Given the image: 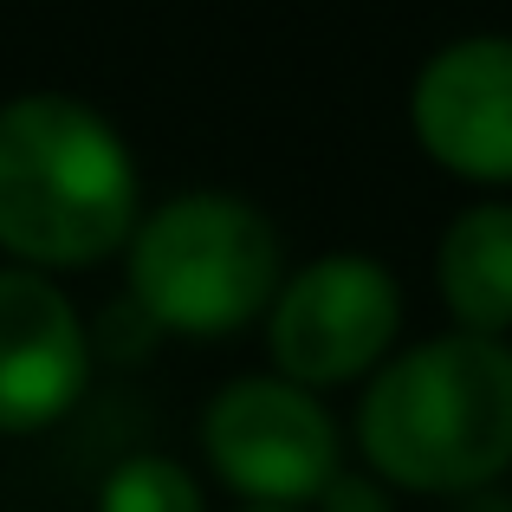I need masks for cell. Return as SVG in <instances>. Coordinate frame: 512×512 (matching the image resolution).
I'll return each instance as SVG.
<instances>
[{"mask_svg": "<svg viewBox=\"0 0 512 512\" xmlns=\"http://www.w3.org/2000/svg\"><path fill=\"white\" fill-rule=\"evenodd\" d=\"M143 175L124 130L72 91L0 104V253L33 273H78L130 247Z\"/></svg>", "mask_w": 512, "mask_h": 512, "instance_id": "obj_1", "label": "cell"}, {"mask_svg": "<svg viewBox=\"0 0 512 512\" xmlns=\"http://www.w3.org/2000/svg\"><path fill=\"white\" fill-rule=\"evenodd\" d=\"M363 474L389 493L467 500L512 467V344L441 331L383 363L357 396Z\"/></svg>", "mask_w": 512, "mask_h": 512, "instance_id": "obj_2", "label": "cell"}, {"mask_svg": "<svg viewBox=\"0 0 512 512\" xmlns=\"http://www.w3.org/2000/svg\"><path fill=\"white\" fill-rule=\"evenodd\" d=\"M130 305L169 338H234L260 325L286 279V247L260 201L227 188H182L143 208L124 247Z\"/></svg>", "mask_w": 512, "mask_h": 512, "instance_id": "obj_3", "label": "cell"}, {"mask_svg": "<svg viewBox=\"0 0 512 512\" xmlns=\"http://www.w3.org/2000/svg\"><path fill=\"white\" fill-rule=\"evenodd\" d=\"M402 344V286L376 253L338 247L305 260L279 279V299L266 312V357L273 376L312 389L370 383Z\"/></svg>", "mask_w": 512, "mask_h": 512, "instance_id": "obj_4", "label": "cell"}, {"mask_svg": "<svg viewBox=\"0 0 512 512\" xmlns=\"http://www.w3.org/2000/svg\"><path fill=\"white\" fill-rule=\"evenodd\" d=\"M201 461L240 506L312 512V500L344 467V435L325 396L273 370L234 376L201 409Z\"/></svg>", "mask_w": 512, "mask_h": 512, "instance_id": "obj_5", "label": "cell"}, {"mask_svg": "<svg viewBox=\"0 0 512 512\" xmlns=\"http://www.w3.org/2000/svg\"><path fill=\"white\" fill-rule=\"evenodd\" d=\"M409 130L454 182L512 188V33H467L422 59Z\"/></svg>", "mask_w": 512, "mask_h": 512, "instance_id": "obj_6", "label": "cell"}, {"mask_svg": "<svg viewBox=\"0 0 512 512\" xmlns=\"http://www.w3.org/2000/svg\"><path fill=\"white\" fill-rule=\"evenodd\" d=\"M91 383V331L65 286L33 266H0V435L65 422Z\"/></svg>", "mask_w": 512, "mask_h": 512, "instance_id": "obj_7", "label": "cell"}, {"mask_svg": "<svg viewBox=\"0 0 512 512\" xmlns=\"http://www.w3.org/2000/svg\"><path fill=\"white\" fill-rule=\"evenodd\" d=\"M435 292L454 331L512 338V201H474L435 240Z\"/></svg>", "mask_w": 512, "mask_h": 512, "instance_id": "obj_8", "label": "cell"}, {"mask_svg": "<svg viewBox=\"0 0 512 512\" xmlns=\"http://www.w3.org/2000/svg\"><path fill=\"white\" fill-rule=\"evenodd\" d=\"M98 512H208V500L175 454H130L104 474Z\"/></svg>", "mask_w": 512, "mask_h": 512, "instance_id": "obj_9", "label": "cell"}, {"mask_svg": "<svg viewBox=\"0 0 512 512\" xmlns=\"http://www.w3.org/2000/svg\"><path fill=\"white\" fill-rule=\"evenodd\" d=\"M312 512H396V493L376 474H363V467H338L331 487L312 500Z\"/></svg>", "mask_w": 512, "mask_h": 512, "instance_id": "obj_10", "label": "cell"}, {"mask_svg": "<svg viewBox=\"0 0 512 512\" xmlns=\"http://www.w3.org/2000/svg\"><path fill=\"white\" fill-rule=\"evenodd\" d=\"M454 512H512V493H500V487H480V493H467Z\"/></svg>", "mask_w": 512, "mask_h": 512, "instance_id": "obj_11", "label": "cell"}, {"mask_svg": "<svg viewBox=\"0 0 512 512\" xmlns=\"http://www.w3.org/2000/svg\"><path fill=\"white\" fill-rule=\"evenodd\" d=\"M240 512H279V506H240Z\"/></svg>", "mask_w": 512, "mask_h": 512, "instance_id": "obj_12", "label": "cell"}]
</instances>
